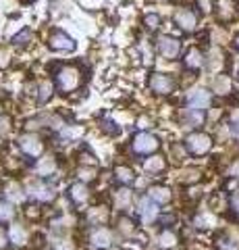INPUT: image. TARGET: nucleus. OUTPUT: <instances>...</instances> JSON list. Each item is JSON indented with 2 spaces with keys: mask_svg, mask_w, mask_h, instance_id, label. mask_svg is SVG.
I'll list each match as a JSON object with an SVG mask.
<instances>
[{
  "mask_svg": "<svg viewBox=\"0 0 239 250\" xmlns=\"http://www.w3.org/2000/svg\"><path fill=\"white\" fill-rule=\"evenodd\" d=\"M79 71L75 67H63V71L56 75V85L60 92H73L79 85Z\"/></svg>",
  "mask_w": 239,
  "mask_h": 250,
  "instance_id": "nucleus-1",
  "label": "nucleus"
},
{
  "mask_svg": "<svg viewBox=\"0 0 239 250\" xmlns=\"http://www.w3.org/2000/svg\"><path fill=\"white\" fill-rule=\"evenodd\" d=\"M158 52L163 54L165 59H177L181 52V42L175 40L171 36H163L158 38Z\"/></svg>",
  "mask_w": 239,
  "mask_h": 250,
  "instance_id": "nucleus-2",
  "label": "nucleus"
},
{
  "mask_svg": "<svg viewBox=\"0 0 239 250\" xmlns=\"http://www.w3.org/2000/svg\"><path fill=\"white\" fill-rule=\"evenodd\" d=\"M210 146H212V140L206 134H191L187 138V148L191 154H206L210 150Z\"/></svg>",
  "mask_w": 239,
  "mask_h": 250,
  "instance_id": "nucleus-3",
  "label": "nucleus"
},
{
  "mask_svg": "<svg viewBox=\"0 0 239 250\" xmlns=\"http://www.w3.org/2000/svg\"><path fill=\"white\" fill-rule=\"evenodd\" d=\"M175 23L183 31H194L198 27V15L191 9H179L175 13Z\"/></svg>",
  "mask_w": 239,
  "mask_h": 250,
  "instance_id": "nucleus-4",
  "label": "nucleus"
},
{
  "mask_svg": "<svg viewBox=\"0 0 239 250\" xmlns=\"http://www.w3.org/2000/svg\"><path fill=\"white\" fill-rule=\"evenodd\" d=\"M48 46H50L52 50H63V52L75 50V42L67 34H63V31H56V34H52L50 40H48Z\"/></svg>",
  "mask_w": 239,
  "mask_h": 250,
  "instance_id": "nucleus-5",
  "label": "nucleus"
},
{
  "mask_svg": "<svg viewBox=\"0 0 239 250\" xmlns=\"http://www.w3.org/2000/svg\"><path fill=\"white\" fill-rule=\"evenodd\" d=\"M156 148H158V140L150 134H140L133 142V150L140 154H148L152 150H156Z\"/></svg>",
  "mask_w": 239,
  "mask_h": 250,
  "instance_id": "nucleus-6",
  "label": "nucleus"
},
{
  "mask_svg": "<svg viewBox=\"0 0 239 250\" xmlns=\"http://www.w3.org/2000/svg\"><path fill=\"white\" fill-rule=\"evenodd\" d=\"M150 88H152L154 92H158V94H171L173 88H175V83H173V80H171L168 75L154 73L152 80H150Z\"/></svg>",
  "mask_w": 239,
  "mask_h": 250,
  "instance_id": "nucleus-7",
  "label": "nucleus"
},
{
  "mask_svg": "<svg viewBox=\"0 0 239 250\" xmlns=\"http://www.w3.org/2000/svg\"><path fill=\"white\" fill-rule=\"evenodd\" d=\"M210 94H208L206 90H196V92H191L189 96H187V104L189 108H198V111H204V108L210 106Z\"/></svg>",
  "mask_w": 239,
  "mask_h": 250,
  "instance_id": "nucleus-8",
  "label": "nucleus"
},
{
  "mask_svg": "<svg viewBox=\"0 0 239 250\" xmlns=\"http://www.w3.org/2000/svg\"><path fill=\"white\" fill-rule=\"evenodd\" d=\"M27 192L37 200H52L55 198V190H52L50 186H44V184H29Z\"/></svg>",
  "mask_w": 239,
  "mask_h": 250,
  "instance_id": "nucleus-9",
  "label": "nucleus"
},
{
  "mask_svg": "<svg viewBox=\"0 0 239 250\" xmlns=\"http://www.w3.org/2000/svg\"><path fill=\"white\" fill-rule=\"evenodd\" d=\"M21 148H23V152H25V154L37 156V154L42 152V142L36 136H27V138L21 140Z\"/></svg>",
  "mask_w": 239,
  "mask_h": 250,
  "instance_id": "nucleus-10",
  "label": "nucleus"
},
{
  "mask_svg": "<svg viewBox=\"0 0 239 250\" xmlns=\"http://www.w3.org/2000/svg\"><path fill=\"white\" fill-rule=\"evenodd\" d=\"M156 205H158V202H154L152 198L142 202V219H144V223H152L154 219H156V215H158Z\"/></svg>",
  "mask_w": 239,
  "mask_h": 250,
  "instance_id": "nucleus-11",
  "label": "nucleus"
},
{
  "mask_svg": "<svg viewBox=\"0 0 239 250\" xmlns=\"http://www.w3.org/2000/svg\"><path fill=\"white\" fill-rule=\"evenodd\" d=\"M110 242H112V236L109 229H96L92 233V244L96 248H106V246H110Z\"/></svg>",
  "mask_w": 239,
  "mask_h": 250,
  "instance_id": "nucleus-12",
  "label": "nucleus"
},
{
  "mask_svg": "<svg viewBox=\"0 0 239 250\" xmlns=\"http://www.w3.org/2000/svg\"><path fill=\"white\" fill-rule=\"evenodd\" d=\"M9 238H11L13 244L21 246V244H25V240H27V231L23 229L19 223H13V225H11V229H9Z\"/></svg>",
  "mask_w": 239,
  "mask_h": 250,
  "instance_id": "nucleus-13",
  "label": "nucleus"
},
{
  "mask_svg": "<svg viewBox=\"0 0 239 250\" xmlns=\"http://www.w3.org/2000/svg\"><path fill=\"white\" fill-rule=\"evenodd\" d=\"M36 171H37L40 175H52V173L56 171V163H55V159H52V156H44V159H40V163H37Z\"/></svg>",
  "mask_w": 239,
  "mask_h": 250,
  "instance_id": "nucleus-14",
  "label": "nucleus"
},
{
  "mask_svg": "<svg viewBox=\"0 0 239 250\" xmlns=\"http://www.w3.org/2000/svg\"><path fill=\"white\" fill-rule=\"evenodd\" d=\"M204 65V57H202V52H200L198 48H191L187 52V57H185V67H189V69H200Z\"/></svg>",
  "mask_w": 239,
  "mask_h": 250,
  "instance_id": "nucleus-15",
  "label": "nucleus"
},
{
  "mask_svg": "<svg viewBox=\"0 0 239 250\" xmlns=\"http://www.w3.org/2000/svg\"><path fill=\"white\" fill-rule=\"evenodd\" d=\"M144 169L148 171V173H158V171H163V169H165L163 156H152V159H146Z\"/></svg>",
  "mask_w": 239,
  "mask_h": 250,
  "instance_id": "nucleus-16",
  "label": "nucleus"
},
{
  "mask_svg": "<svg viewBox=\"0 0 239 250\" xmlns=\"http://www.w3.org/2000/svg\"><path fill=\"white\" fill-rule=\"evenodd\" d=\"M150 198L154 202H158V205H163V202L171 200V192H168L166 188H152V190H150Z\"/></svg>",
  "mask_w": 239,
  "mask_h": 250,
  "instance_id": "nucleus-17",
  "label": "nucleus"
},
{
  "mask_svg": "<svg viewBox=\"0 0 239 250\" xmlns=\"http://www.w3.org/2000/svg\"><path fill=\"white\" fill-rule=\"evenodd\" d=\"M6 198H11L13 202H21V200H25V194L21 192V188L17 184H11L6 188Z\"/></svg>",
  "mask_w": 239,
  "mask_h": 250,
  "instance_id": "nucleus-18",
  "label": "nucleus"
},
{
  "mask_svg": "<svg viewBox=\"0 0 239 250\" xmlns=\"http://www.w3.org/2000/svg\"><path fill=\"white\" fill-rule=\"evenodd\" d=\"M71 196H73L75 202H86V198H88L86 186H83V184H75V186L71 188Z\"/></svg>",
  "mask_w": 239,
  "mask_h": 250,
  "instance_id": "nucleus-19",
  "label": "nucleus"
},
{
  "mask_svg": "<svg viewBox=\"0 0 239 250\" xmlns=\"http://www.w3.org/2000/svg\"><path fill=\"white\" fill-rule=\"evenodd\" d=\"M214 90H217L219 94H227L231 90V80L227 75H219L217 80H214Z\"/></svg>",
  "mask_w": 239,
  "mask_h": 250,
  "instance_id": "nucleus-20",
  "label": "nucleus"
},
{
  "mask_svg": "<svg viewBox=\"0 0 239 250\" xmlns=\"http://www.w3.org/2000/svg\"><path fill=\"white\" fill-rule=\"evenodd\" d=\"M214 223H217V219H214V215H210V213H202L200 217H196L198 228H212Z\"/></svg>",
  "mask_w": 239,
  "mask_h": 250,
  "instance_id": "nucleus-21",
  "label": "nucleus"
},
{
  "mask_svg": "<svg viewBox=\"0 0 239 250\" xmlns=\"http://www.w3.org/2000/svg\"><path fill=\"white\" fill-rule=\"evenodd\" d=\"M131 202V192L129 190H119L117 192V207L119 208H127Z\"/></svg>",
  "mask_w": 239,
  "mask_h": 250,
  "instance_id": "nucleus-22",
  "label": "nucleus"
},
{
  "mask_svg": "<svg viewBox=\"0 0 239 250\" xmlns=\"http://www.w3.org/2000/svg\"><path fill=\"white\" fill-rule=\"evenodd\" d=\"M13 215H15L13 205H9V202H0V221H9V219H13Z\"/></svg>",
  "mask_w": 239,
  "mask_h": 250,
  "instance_id": "nucleus-23",
  "label": "nucleus"
},
{
  "mask_svg": "<svg viewBox=\"0 0 239 250\" xmlns=\"http://www.w3.org/2000/svg\"><path fill=\"white\" fill-rule=\"evenodd\" d=\"M175 242H177V236L173 231H163L160 233V246L171 248V246H175Z\"/></svg>",
  "mask_w": 239,
  "mask_h": 250,
  "instance_id": "nucleus-24",
  "label": "nucleus"
},
{
  "mask_svg": "<svg viewBox=\"0 0 239 250\" xmlns=\"http://www.w3.org/2000/svg\"><path fill=\"white\" fill-rule=\"evenodd\" d=\"M144 23H146V27H148V29H158L160 17H158V15H154V13H150V15H146V17H144Z\"/></svg>",
  "mask_w": 239,
  "mask_h": 250,
  "instance_id": "nucleus-25",
  "label": "nucleus"
},
{
  "mask_svg": "<svg viewBox=\"0 0 239 250\" xmlns=\"http://www.w3.org/2000/svg\"><path fill=\"white\" fill-rule=\"evenodd\" d=\"M27 40H32V34H29V29H23L19 36H15V38H13V44L21 46V44H25Z\"/></svg>",
  "mask_w": 239,
  "mask_h": 250,
  "instance_id": "nucleus-26",
  "label": "nucleus"
},
{
  "mask_svg": "<svg viewBox=\"0 0 239 250\" xmlns=\"http://www.w3.org/2000/svg\"><path fill=\"white\" fill-rule=\"evenodd\" d=\"M229 123H231V129H233L235 134H239V108H235V111L231 113Z\"/></svg>",
  "mask_w": 239,
  "mask_h": 250,
  "instance_id": "nucleus-27",
  "label": "nucleus"
},
{
  "mask_svg": "<svg viewBox=\"0 0 239 250\" xmlns=\"http://www.w3.org/2000/svg\"><path fill=\"white\" fill-rule=\"evenodd\" d=\"M50 94H52V85L50 83H42V88H40V100H48Z\"/></svg>",
  "mask_w": 239,
  "mask_h": 250,
  "instance_id": "nucleus-28",
  "label": "nucleus"
},
{
  "mask_svg": "<svg viewBox=\"0 0 239 250\" xmlns=\"http://www.w3.org/2000/svg\"><path fill=\"white\" fill-rule=\"evenodd\" d=\"M117 175H119L121 182H129V179L133 177V173H131L129 169H123V167H119V169H117Z\"/></svg>",
  "mask_w": 239,
  "mask_h": 250,
  "instance_id": "nucleus-29",
  "label": "nucleus"
},
{
  "mask_svg": "<svg viewBox=\"0 0 239 250\" xmlns=\"http://www.w3.org/2000/svg\"><path fill=\"white\" fill-rule=\"evenodd\" d=\"M90 219H96V221H104V219H106V213H104V210H92V213H90Z\"/></svg>",
  "mask_w": 239,
  "mask_h": 250,
  "instance_id": "nucleus-30",
  "label": "nucleus"
},
{
  "mask_svg": "<svg viewBox=\"0 0 239 250\" xmlns=\"http://www.w3.org/2000/svg\"><path fill=\"white\" fill-rule=\"evenodd\" d=\"M79 175H81V179H92V177H94V171H92V169H81Z\"/></svg>",
  "mask_w": 239,
  "mask_h": 250,
  "instance_id": "nucleus-31",
  "label": "nucleus"
},
{
  "mask_svg": "<svg viewBox=\"0 0 239 250\" xmlns=\"http://www.w3.org/2000/svg\"><path fill=\"white\" fill-rule=\"evenodd\" d=\"M6 131H9V121H6V119H0V136L6 134Z\"/></svg>",
  "mask_w": 239,
  "mask_h": 250,
  "instance_id": "nucleus-32",
  "label": "nucleus"
},
{
  "mask_svg": "<svg viewBox=\"0 0 239 250\" xmlns=\"http://www.w3.org/2000/svg\"><path fill=\"white\" fill-rule=\"evenodd\" d=\"M231 207H233V210L239 215V194H237V196H235L233 200H231Z\"/></svg>",
  "mask_w": 239,
  "mask_h": 250,
  "instance_id": "nucleus-33",
  "label": "nucleus"
},
{
  "mask_svg": "<svg viewBox=\"0 0 239 250\" xmlns=\"http://www.w3.org/2000/svg\"><path fill=\"white\" fill-rule=\"evenodd\" d=\"M231 175L239 177V161H237V163H233V167H231Z\"/></svg>",
  "mask_w": 239,
  "mask_h": 250,
  "instance_id": "nucleus-34",
  "label": "nucleus"
},
{
  "mask_svg": "<svg viewBox=\"0 0 239 250\" xmlns=\"http://www.w3.org/2000/svg\"><path fill=\"white\" fill-rule=\"evenodd\" d=\"M140 127H150V121L148 119H142L140 121Z\"/></svg>",
  "mask_w": 239,
  "mask_h": 250,
  "instance_id": "nucleus-35",
  "label": "nucleus"
},
{
  "mask_svg": "<svg viewBox=\"0 0 239 250\" xmlns=\"http://www.w3.org/2000/svg\"><path fill=\"white\" fill-rule=\"evenodd\" d=\"M2 244H4V233L0 231V246H2Z\"/></svg>",
  "mask_w": 239,
  "mask_h": 250,
  "instance_id": "nucleus-36",
  "label": "nucleus"
},
{
  "mask_svg": "<svg viewBox=\"0 0 239 250\" xmlns=\"http://www.w3.org/2000/svg\"><path fill=\"white\" fill-rule=\"evenodd\" d=\"M235 44H237V48H239V38H237V42H235Z\"/></svg>",
  "mask_w": 239,
  "mask_h": 250,
  "instance_id": "nucleus-37",
  "label": "nucleus"
}]
</instances>
